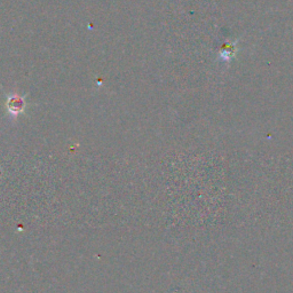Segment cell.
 <instances>
[{
	"label": "cell",
	"instance_id": "obj_1",
	"mask_svg": "<svg viewBox=\"0 0 293 293\" xmlns=\"http://www.w3.org/2000/svg\"><path fill=\"white\" fill-rule=\"evenodd\" d=\"M25 105H26L25 98L24 97H22V95L13 94V95H9L8 98H7V103H6L7 110H8V112L13 117H17L18 115H21L22 112H24Z\"/></svg>",
	"mask_w": 293,
	"mask_h": 293
},
{
	"label": "cell",
	"instance_id": "obj_2",
	"mask_svg": "<svg viewBox=\"0 0 293 293\" xmlns=\"http://www.w3.org/2000/svg\"><path fill=\"white\" fill-rule=\"evenodd\" d=\"M236 54V41L235 43H224L219 52V58L223 62H230Z\"/></svg>",
	"mask_w": 293,
	"mask_h": 293
}]
</instances>
